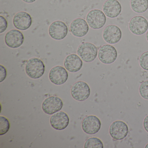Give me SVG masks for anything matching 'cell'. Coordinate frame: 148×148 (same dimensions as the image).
<instances>
[{"mask_svg": "<svg viewBox=\"0 0 148 148\" xmlns=\"http://www.w3.org/2000/svg\"><path fill=\"white\" fill-rule=\"evenodd\" d=\"M27 75L34 79L40 78L44 75L45 72V65L43 61L36 58L30 59L25 66Z\"/></svg>", "mask_w": 148, "mask_h": 148, "instance_id": "1", "label": "cell"}, {"mask_svg": "<svg viewBox=\"0 0 148 148\" xmlns=\"http://www.w3.org/2000/svg\"><path fill=\"white\" fill-rule=\"evenodd\" d=\"M98 53L97 47L90 42L82 43L77 50L78 55L86 63L94 61L97 56Z\"/></svg>", "mask_w": 148, "mask_h": 148, "instance_id": "2", "label": "cell"}, {"mask_svg": "<svg viewBox=\"0 0 148 148\" xmlns=\"http://www.w3.org/2000/svg\"><path fill=\"white\" fill-rule=\"evenodd\" d=\"M86 20L91 28L97 30L102 28L105 25L106 21V16L101 10L94 9L87 14Z\"/></svg>", "mask_w": 148, "mask_h": 148, "instance_id": "3", "label": "cell"}, {"mask_svg": "<svg viewBox=\"0 0 148 148\" xmlns=\"http://www.w3.org/2000/svg\"><path fill=\"white\" fill-rule=\"evenodd\" d=\"M71 94L77 101H84L90 97V89L86 82L78 81L73 85L71 89Z\"/></svg>", "mask_w": 148, "mask_h": 148, "instance_id": "4", "label": "cell"}, {"mask_svg": "<svg viewBox=\"0 0 148 148\" xmlns=\"http://www.w3.org/2000/svg\"><path fill=\"white\" fill-rule=\"evenodd\" d=\"M99 59L103 64H110L114 63L117 58V51L115 47L105 45L99 48L98 53Z\"/></svg>", "mask_w": 148, "mask_h": 148, "instance_id": "5", "label": "cell"}, {"mask_svg": "<svg viewBox=\"0 0 148 148\" xmlns=\"http://www.w3.org/2000/svg\"><path fill=\"white\" fill-rule=\"evenodd\" d=\"M63 102L58 97L51 96L46 99L42 104L43 111L47 115H53L60 111L63 108Z\"/></svg>", "mask_w": 148, "mask_h": 148, "instance_id": "6", "label": "cell"}, {"mask_svg": "<svg viewBox=\"0 0 148 148\" xmlns=\"http://www.w3.org/2000/svg\"><path fill=\"white\" fill-rule=\"evenodd\" d=\"M109 132L110 135L113 139L116 140H123L128 135L129 128L123 121L117 120L111 124Z\"/></svg>", "mask_w": 148, "mask_h": 148, "instance_id": "7", "label": "cell"}, {"mask_svg": "<svg viewBox=\"0 0 148 148\" xmlns=\"http://www.w3.org/2000/svg\"><path fill=\"white\" fill-rule=\"evenodd\" d=\"M129 29L133 34L141 35L144 34L148 29V21L141 16H136L130 21Z\"/></svg>", "mask_w": 148, "mask_h": 148, "instance_id": "8", "label": "cell"}, {"mask_svg": "<svg viewBox=\"0 0 148 148\" xmlns=\"http://www.w3.org/2000/svg\"><path fill=\"white\" fill-rule=\"evenodd\" d=\"M104 40L109 44L114 45L118 43L122 38V32L116 25H109L106 26L103 32Z\"/></svg>", "mask_w": 148, "mask_h": 148, "instance_id": "9", "label": "cell"}, {"mask_svg": "<svg viewBox=\"0 0 148 148\" xmlns=\"http://www.w3.org/2000/svg\"><path fill=\"white\" fill-rule=\"evenodd\" d=\"M68 33V28L66 24L60 21L53 22L49 28V34L51 38L55 40L64 39Z\"/></svg>", "mask_w": 148, "mask_h": 148, "instance_id": "10", "label": "cell"}, {"mask_svg": "<svg viewBox=\"0 0 148 148\" xmlns=\"http://www.w3.org/2000/svg\"><path fill=\"white\" fill-rule=\"evenodd\" d=\"M101 123L100 119L93 115L86 117L82 123L83 131L86 134L93 135L97 133L101 128Z\"/></svg>", "mask_w": 148, "mask_h": 148, "instance_id": "11", "label": "cell"}, {"mask_svg": "<svg viewBox=\"0 0 148 148\" xmlns=\"http://www.w3.org/2000/svg\"><path fill=\"white\" fill-rule=\"evenodd\" d=\"M24 40L23 34L16 29H13L8 32L5 37L6 45L8 47L14 49L20 47L24 43Z\"/></svg>", "mask_w": 148, "mask_h": 148, "instance_id": "12", "label": "cell"}, {"mask_svg": "<svg viewBox=\"0 0 148 148\" xmlns=\"http://www.w3.org/2000/svg\"><path fill=\"white\" fill-rule=\"evenodd\" d=\"M68 74L65 68L60 66L53 67L49 74L50 81L54 84L60 85L65 83L68 79Z\"/></svg>", "mask_w": 148, "mask_h": 148, "instance_id": "13", "label": "cell"}, {"mask_svg": "<svg viewBox=\"0 0 148 148\" xmlns=\"http://www.w3.org/2000/svg\"><path fill=\"white\" fill-rule=\"evenodd\" d=\"M13 23L15 28L21 31H25L30 28L32 23V20L28 13L20 12L14 15Z\"/></svg>", "mask_w": 148, "mask_h": 148, "instance_id": "14", "label": "cell"}, {"mask_svg": "<svg viewBox=\"0 0 148 148\" xmlns=\"http://www.w3.org/2000/svg\"><path fill=\"white\" fill-rule=\"evenodd\" d=\"M52 127L58 130H62L69 125L70 119L67 114L63 111H59L52 115L50 118Z\"/></svg>", "mask_w": 148, "mask_h": 148, "instance_id": "15", "label": "cell"}, {"mask_svg": "<svg viewBox=\"0 0 148 148\" xmlns=\"http://www.w3.org/2000/svg\"><path fill=\"white\" fill-rule=\"evenodd\" d=\"M89 25L86 21L81 18L75 19L71 22L70 30L73 36L81 38L85 36L89 32Z\"/></svg>", "mask_w": 148, "mask_h": 148, "instance_id": "16", "label": "cell"}, {"mask_svg": "<svg viewBox=\"0 0 148 148\" xmlns=\"http://www.w3.org/2000/svg\"><path fill=\"white\" fill-rule=\"evenodd\" d=\"M103 11L106 16L110 18H114L121 13L122 6L117 0H107L103 5Z\"/></svg>", "mask_w": 148, "mask_h": 148, "instance_id": "17", "label": "cell"}, {"mask_svg": "<svg viewBox=\"0 0 148 148\" xmlns=\"http://www.w3.org/2000/svg\"><path fill=\"white\" fill-rule=\"evenodd\" d=\"M64 65L66 69L71 73H76L81 70L83 61L78 55L71 54L65 59Z\"/></svg>", "mask_w": 148, "mask_h": 148, "instance_id": "18", "label": "cell"}, {"mask_svg": "<svg viewBox=\"0 0 148 148\" xmlns=\"http://www.w3.org/2000/svg\"><path fill=\"white\" fill-rule=\"evenodd\" d=\"M130 7L135 12L143 13L148 9V0H131Z\"/></svg>", "mask_w": 148, "mask_h": 148, "instance_id": "19", "label": "cell"}, {"mask_svg": "<svg viewBox=\"0 0 148 148\" xmlns=\"http://www.w3.org/2000/svg\"><path fill=\"white\" fill-rule=\"evenodd\" d=\"M85 148H103L104 147L103 142L97 137H92L88 138L85 143Z\"/></svg>", "mask_w": 148, "mask_h": 148, "instance_id": "20", "label": "cell"}, {"mask_svg": "<svg viewBox=\"0 0 148 148\" xmlns=\"http://www.w3.org/2000/svg\"><path fill=\"white\" fill-rule=\"evenodd\" d=\"M10 128L9 120L3 116H0V136L6 134Z\"/></svg>", "mask_w": 148, "mask_h": 148, "instance_id": "21", "label": "cell"}, {"mask_svg": "<svg viewBox=\"0 0 148 148\" xmlns=\"http://www.w3.org/2000/svg\"><path fill=\"white\" fill-rule=\"evenodd\" d=\"M139 64L141 68L148 71V51L141 54L139 58Z\"/></svg>", "mask_w": 148, "mask_h": 148, "instance_id": "22", "label": "cell"}, {"mask_svg": "<svg viewBox=\"0 0 148 148\" xmlns=\"http://www.w3.org/2000/svg\"><path fill=\"white\" fill-rule=\"evenodd\" d=\"M139 92L142 97L148 100V80L144 81L140 85Z\"/></svg>", "mask_w": 148, "mask_h": 148, "instance_id": "23", "label": "cell"}, {"mask_svg": "<svg viewBox=\"0 0 148 148\" xmlns=\"http://www.w3.org/2000/svg\"><path fill=\"white\" fill-rule=\"evenodd\" d=\"M8 27V22L6 19L3 16H0V33L1 34L5 32Z\"/></svg>", "mask_w": 148, "mask_h": 148, "instance_id": "24", "label": "cell"}, {"mask_svg": "<svg viewBox=\"0 0 148 148\" xmlns=\"http://www.w3.org/2000/svg\"><path fill=\"white\" fill-rule=\"evenodd\" d=\"M0 67H1V71H0V73H0V75H1V79H0V80H0V82L1 83L5 79L7 73V71L5 68L4 66L1 65Z\"/></svg>", "mask_w": 148, "mask_h": 148, "instance_id": "25", "label": "cell"}, {"mask_svg": "<svg viewBox=\"0 0 148 148\" xmlns=\"http://www.w3.org/2000/svg\"><path fill=\"white\" fill-rule=\"evenodd\" d=\"M143 125L145 130L148 132V115H147L144 119Z\"/></svg>", "mask_w": 148, "mask_h": 148, "instance_id": "26", "label": "cell"}, {"mask_svg": "<svg viewBox=\"0 0 148 148\" xmlns=\"http://www.w3.org/2000/svg\"><path fill=\"white\" fill-rule=\"evenodd\" d=\"M23 1L27 3H32L35 2L36 0H22Z\"/></svg>", "mask_w": 148, "mask_h": 148, "instance_id": "27", "label": "cell"}, {"mask_svg": "<svg viewBox=\"0 0 148 148\" xmlns=\"http://www.w3.org/2000/svg\"><path fill=\"white\" fill-rule=\"evenodd\" d=\"M146 39H147V41H148V32H147L146 33Z\"/></svg>", "mask_w": 148, "mask_h": 148, "instance_id": "28", "label": "cell"}, {"mask_svg": "<svg viewBox=\"0 0 148 148\" xmlns=\"http://www.w3.org/2000/svg\"><path fill=\"white\" fill-rule=\"evenodd\" d=\"M145 148H148V143L146 145H145Z\"/></svg>", "mask_w": 148, "mask_h": 148, "instance_id": "29", "label": "cell"}]
</instances>
